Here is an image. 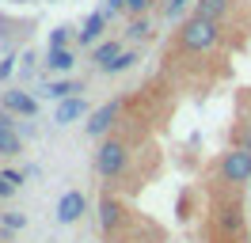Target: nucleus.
Listing matches in <instances>:
<instances>
[{"instance_id":"1","label":"nucleus","mask_w":251,"mask_h":243,"mask_svg":"<svg viewBox=\"0 0 251 243\" xmlns=\"http://www.w3.org/2000/svg\"><path fill=\"white\" fill-rule=\"evenodd\" d=\"M221 38V27L217 19H202V15H190L187 23L179 27V46L190 49V53H205V49H213Z\"/></svg>"},{"instance_id":"2","label":"nucleus","mask_w":251,"mask_h":243,"mask_svg":"<svg viewBox=\"0 0 251 243\" xmlns=\"http://www.w3.org/2000/svg\"><path fill=\"white\" fill-rule=\"evenodd\" d=\"M126 160H129V148H126L122 141L107 137V141L99 145V152H95V171H99L103 179H118L126 171Z\"/></svg>"},{"instance_id":"3","label":"nucleus","mask_w":251,"mask_h":243,"mask_svg":"<svg viewBox=\"0 0 251 243\" xmlns=\"http://www.w3.org/2000/svg\"><path fill=\"white\" fill-rule=\"evenodd\" d=\"M221 179L225 182H248L251 179V152L248 148H228L221 156Z\"/></svg>"},{"instance_id":"4","label":"nucleus","mask_w":251,"mask_h":243,"mask_svg":"<svg viewBox=\"0 0 251 243\" xmlns=\"http://www.w3.org/2000/svg\"><path fill=\"white\" fill-rule=\"evenodd\" d=\"M118 110H122V99H110V103L95 106L92 114H88V122H84V133L88 137H107L114 118H118Z\"/></svg>"},{"instance_id":"5","label":"nucleus","mask_w":251,"mask_h":243,"mask_svg":"<svg viewBox=\"0 0 251 243\" xmlns=\"http://www.w3.org/2000/svg\"><path fill=\"white\" fill-rule=\"evenodd\" d=\"M84 213H88V197L80 194V190H65L61 201H57V220L61 224H76Z\"/></svg>"},{"instance_id":"6","label":"nucleus","mask_w":251,"mask_h":243,"mask_svg":"<svg viewBox=\"0 0 251 243\" xmlns=\"http://www.w3.org/2000/svg\"><path fill=\"white\" fill-rule=\"evenodd\" d=\"M4 110L23 114V118H34V114H38V99L23 88H12V91H4Z\"/></svg>"},{"instance_id":"7","label":"nucleus","mask_w":251,"mask_h":243,"mask_svg":"<svg viewBox=\"0 0 251 243\" xmlns=\"http://www.w3.org/2000/svg\"><path fill=\"white\" fill-rule=\"evenodd\" d=\"M76 118H88V103H84V95H73V99H61V106H57V114H53V122H57V125H73Z\"/></svg>"},{"instance_id":"8","label":"nucleus","mask_w":251,"mask_h":243,"mask_svg":"<svg viewBox=\"0 0 251 243\" xmlns=\"http://www.w3.org/2000/svg\"><path fill=\"white\" fill-rule=\"evenodd\" d=\"M103 27H107V12H92L88 19H84V27L76 30L80 46H92V42H99V34H103Z\"/></svg>"},{"instance_id":"9","label":"nucleus","mask_w":251,"mask_h":243,"mask_svg":"<svg viewBox=\"0 0 251 243\" xmlns=\"http://www.w3.org/2000/svg\"><path fill=\"white\" fill-rule=\"evenodd\" d=\"M232 8V0H194V15H202V19H225V12Z\"/></svg>"},{"instance_id":"10","label":"nucleus","mask_w":251,"mask_h":243,"mask_svg":"<svg viewBox=\"0 0 251 243\" xmlns=\"http://www.w3.org/2000/svg\"><path fill=\"white\" fill-rule=\"evenodd\" d=\"M92 57H95V65H99V69L107 73L110 65H114V61L122 57V42H114V38H110V42H99V46H95V53H92Z\"/></svg>"},{"instance_id":"11","label":"nucleus","mask_w":251,"mask_h":243,"mask_svg":"<svg viewBox=\"0 0 251 243\" xmlns=\"http://www.w3.org/2000/svg\"><path fill=\"white\" fill-rule=\"evenodd\" d=\"M23 152V141H19L16 125H4L0 122V156H19Z\"/></svg>"},{"instance_id":"12","label":"nucleus","mask_w":251,"mask_h":243,"mask_svg":"<svg viewBox=\"0 0 251 243\" xmlns=\"http://www.w3.org/2000/svg\"><path fill=\"white\" fill-rule=\"evenodd\" d=\"M73 65H76L73 49H46V69L50 73H69Z\"/></svg>"},{"instance_id":"13","label":"nucleus","mask_w":251,"mask_h":243,"mask_svg":"<svg viewBox=\"0 0 251 243\" xmlns=\"http://www.w3.org/2000/svg\"><path fill=\"white\" fill-rule=\"evenodd\" d=\"M84 91V84H73V80H50V88H46V95L50 99H73V95H80Z\"/></svg>"},{"instance_id":"14","label":"nucleus","mask_w":251,"mask_h":243,"mask_svg":"<svg viewBox=\"0 0 251 243\" xmlns=\"http://www.w3.org/2000/svg\"><path fill=\"white\" fill-rule=\"evenodd\" d=\"M118 220H122V209H118V201H110V197H103V201H99V224L107 228H114L118 224Z\"/></svg>"},{"instance_id":"15","label":"nucleus","mask_w":251,"mask_h":243,"mask_svg":"<svg viewBox=\"0 0 251 243\" xmlns=\"http://www.w3.org/2000/svg\"><path fill=\"white\" fill-rule=\"evenodd\" d=\"M137 61H141V57H137V49H122V57L114 61V65H110L107 73H126V69H133Z\"/></svg>"},{"instance_id":"16","label":"nucleus","mask_w":251,"mask_h":243,"mask_svg":"<svg viewBox=\"0 0 251 243\" xmlns=\"http://www.w3.org/2000/svg\"><path fill=\"white\" fill-rule=\"evenodd\" d=\"M232 148H248L251 152V122H244V125L232 133Z\"/></svg>"},{"instance_id":"17","label":"nucleus","mask_w":251,"mask_h":243,"mask_svg":"<svg viewBox=\"0 0 251 243\" xmlns=\"http://www.w3.org/2000/svg\"><path fill=\"white\" fill-rule=\"evenodd\" d=\"M69 30H73V27H57L53 34H50V46H46V49H65V42H69Z\"/></svg>"},{"instance_id":"18","label":"nucleus","mask_w":251,"mask_h":243,"mask_svg":"<svg viewBox=\"0 0 251 243\" xmlns=\"http://www.w3.org/2000/svg\"><path fill=\"white\" fill-rule=\"evenodd\" d=\"M23 224H27V217H23V213H4V228H8V232H19Z\"/></svg>"},{"instance_id":"19","label":"nucleus","mask_w":251,"mask_h":243,"mask_svg":"<svg viewBox=\"0 0 251 243\" xmlns=\"http://www.w3.org/2000/svg\"><path fill=\"white\" fill-rule=\"evenodd\" d=\"M149 23H145V19H133V23H129V30H126V34H129V38H149Z\"/></svg>"},{"instance_id":"20","label":"nucleus","mask_w":251,"mask_h":243,"mask_svg":"<svg viewBox=\"0 0 251 243\" xmlns=\"http://www.w3.org/2000/svg\"><path fill=\"white\" fill-rule=\"evenodd\" d=\"M149 4H152V0H126V12H133V15H145V12H149Z\"/></svg>"},{"instance_id":"21","label":"nucleus","mask_w":251,"mask_h":243,"mask_svg":"<svg viewBox=\"0 0 251 243\" xmlns=\"http://www.w3.org/2000/svg\"><path fill=\"white\" fill-rule=\"evenodd\" d=\"M183 4H187V0H168V4H164V15H168V19H175V15L183 12Z\"/></svg>"},{"instance_id":"22","label":"nucleus","mask_w":251,"mask_h":243,"mask_svg":"<svg viewBox=\"0 0 251 243\" xmlns=\"http://www.w3.org/2000/svg\"><path fill=\"white\" fill-rule=\"evenodd\" d=\"M12 69H16V57H4V61H0V80H8Z\"/></svg>"},{"instance_id":"23","label":"nucleus","mask_w":251,"mask_h":243,"mask_svg":"<svg viewBox=\"0 0 251 243\" xmlns=\"http://www.w3.org/2000/svg\"><path fill=\"white\" fill-rule=\"evenodd\" d=\"M12 194H16V186L4 179V171H0V197H12Z\"/></svg>"},{"instance_id":"24","label":"nucleus","mask_w":251,"mask_h":243,"mask_svg":"<svg viewBox=\"0 0 251 243\" xmlns=\"http://www.w3.org/2000/svg\"><path fill=\"white\" fill-rule=\"evenodd\" d=\"M4 179H8V182L19 190V186H23V171H4Z\"/></svg>"},{"instance_id":"25","label":"nucleus","mask_w":251,"mask_h":243,"mask_svg":"<svg viewBox=\"0 0 251 243\" xmlns=\"http://www.w3.org/2000/svg\"><path fill=\"white\" fill-rule=\"evenodd\" d=\"M122 8H126V0H107V8H103V12L114 15V12H122Z\"/></svg>"}]
</instances>
